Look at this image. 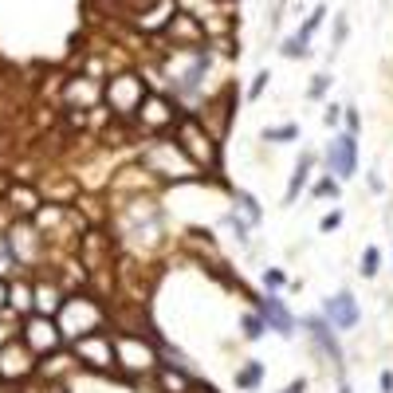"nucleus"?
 Returning a JSON list of instances; mask_svg holds the SVG:
<instances>
[{"label": "nucleus", "mask_w": 393, "mask_h": 393, "mask_svg": "<svg viewBox=\"0 0 393 393\" xmlns=\"http://www.w3.org/2000/svg\"><path fill=\"white\" fill-rule=\"evenodd\" d=\"M220 228H228V232H232V240H236L240 248H248V244H252V232H255V228L248 225V220H244L240 213H236V208H228V213L220 216Z\"/></svg>", "instance_id": "obj_20"}, {"label": "nucleus", "mask_w": 393, "mask_h": 393, "mask_svg": "<svg viewBox=\"0 0 393 393\" xmlns=\"http://www.w3.org/2000/svg\"><path fill=\"white\" fill-rule=\"evenodd\" d=\"M55 326L63 334V342H75V338L95 331H110V307L91 287H79V291H67L63 307L55 311Z\"/></svg>", "instance_id": "obj_3"}, {"label": "nucleus", "mask_w": 393, "mask_h": 393, "mask_svg": "<svg viewBox=\"0 0 393 393\" xmlns=\"http://www.w3.org/2000/svg\"><path fill=\"white\" fill-rule=\"evenodd\" d=\"M196 393H216L213 385H205V382H196Z\"/></svg>", "instance_id": "obj_38"}, {"label": "nucleus", "mask_w": 393, "mask_h": 393, "mask_svg": "<svg viewBox=\"0 0 393 393\" xmlns=\"http://www.w3.org/2000/svg\"><path fill=\"white\" fill-rule=\"evenodd\" d=\"M378 385H382V393H393V370H382V378H378Z\"/></svg>", "instance_id": "obj_36"}, {"label": "nucleus", "mask_w": 393, "mask_h": 393, "mask_svg": "<svg viewBox=\"0 0 393 393\" xmlns=\"http://www.w3.org/2000/svg\"><path fill=\"white\" fill-rule=\"evenodd\" d=\"M323 20H326V4H314V8H311V16H307L303 24H299V32H295V39L311 48V39H314V32L323 28Z\"/></svg>", "instance_id": "obj_21"}, {"label": "nucleus", "mask_w": 393, "mask_h": 393, "mask_svg": "<svg viewBox=\"0 0 393 393\" xmlns=\"http://www.w3.org/2000/svg\"><path fill=\"white\" fill-rule=\"evenodd\" d=\"M110 338H114V366L118 378L126 385L149 382L154 370L161 366V354H157V338L149 331H138V326H110Z\"/></svg>", "instance_id": "obj_1"}, {"label": "nucleus", "mask_w": 393, "mask_h": 393, "mask_svg": "<svg viewBox=\"0 0 393 393\" xmlns=\"http://www.w3.org/2000/svg\"><path fill=\"white\" fill-rule=\"evenodd\" d=\"M267 83H272V71H267V67H260V71L252 75V87H248V102H255V98L264 95V91H267Z\"/></svg>", "instance_id": "obj_28"}, {"label": "nucleus", "mask_w": 393, "mask_h": 393, "mask_svg": "<svg viewBox=\"0 0 393 393\" xmlns=\"http://www.w3.org/2000/svg\"><path fill=\"white\" fill-rule=\"evenodd\" d=\"M32 311H36V284L24 279V275H12L8 279V314L28 319Z\"/></svg>", "instance_id": "obj_15"}, {"label": "nucleus", "mask_w": 393, "mask_h": 393, "mask_svg": "<svg viewBox=\"0 0 393 393\" xmlns=\"http://www.w3.org/2000/svg\"><path fill=\"white\" fill-rule=\"evenodd\" d=\"M323 173L338 177V181H350L358 173V138L346 130H334V138L323 149Z\"/></svg>", "instance_id": "obj_11"}, {"label": "nucleus", "mask_w": 393, "mask_h": 393, "mask_svg": "<svg viewBox=\"0 0 393 393\" xmlns=\"http://www.w3.org/2000/svg\"><path fill=\"white\" fill-rule=\"evenodd\" d=\"M232 382H236V389H260V382H264V362H260V358H244Z\"/></svg>", "instance_id": "obj_19"}, {"label": "nucleus", "mask_w": 393, "mask_h": 393, "mask_svg": "<svg viewBox=\"0 0 393 393\" xmlns=\"http://www.w3.org/2000/svg\"><path fill=\"white\" fill-rule=\"evenodd\" d=\"M138 166L154 177V185H181V181H201V169L185 157V149L173 142V134L142 138Z\"/></svg>", "instance_id": "obj_2"}, {"label": "nucleus", "mask_w": 393, "mask_h": 393, "mask_svg": "<svg viewBox=\"0 0 393 393\" xmlns=\"http://www.w3.org/2000/svg\"><path fill=\"white\" fill-rule=\"evenodd\" d=\"M67 350H71V358H75L79 370L102 373V378H118V366H114V338H110V331L83 334V338L67 342Z\"/></svg>", "instance_id": "obj_6"}, {"label": "nucleus", "mask_w": 393, "mask_h": 393, "mask_svg": "<svg viewBox=\"0 0 393 393\" xmlns=\"http://www.w3.org/2000/svg\"><path fill=\"white\" fill-rule=\"evenodd\" d=\"M346 36H350V20H346L342 12H338V20H334V36H331V59H334V51H338V48L346 44Z\"/></svg>", "instance_id": "obj_27"}, {"label": "nucleus", "mask_w": 393, "mask_h": 393, "mask_svg": "<svg viewBox=\"0 0 393 393\" xmlns=\"http://www.w3.org/2000/svg\"><path fill=\"white\" fill-rule=\"evenodd\" d=\"M303 334H307V342H311L314 350H319L326 362L334 366V373H338V378H346V350H342V342H338V331L326 323L323 311L303 314Z\"/></svg>", "instance_id": "obj_8"}, {"label": "nucleus", "mask_w": 393, "mask_h": 393, "mask_svg": "<svg viewBox=\"0 0 393 393\" xmlns=\"http://www.w3.org/2000/svg\"><path fill=\"white\" fill-rule=\"evenodd\" d=\"M260 138H264V142H295V138H299V126H295V122H284V126H267Z\"/></svg>", "instance_id": "obj_25"}, {"label": "nucleus", "mask_w": 393, "mask_h": 393, "mask_svg": "<svg viewBox=\"0 0 393 393\" xmlns=\"http://www.w3.org/2000/svg\"><path fill=\"white\" fill-rule=\"evenodd\" d=\"M378 272H382V252L373 244H366L362 255H358V275H362V279H373Z\"/></svg>", "instance_id": "obj_23"}, {"label": "nucleus", "mask_w": 393, "mask_h": 393, "mask_svg": "<svg viewBox=\"0 0 393 393\" xmlns=\"http://www.w3.org/2000/svg\"><path fill=\"white\" fill-rule=\"evenodd\" d=\"M255 303V311L264 314L267 331H275L279 338H295V331H299V319L291 314V307L284 303V295L279 291H264V295H248Z\"/></svg>", "instance_id": "obj_12"}, {"label": "nucleus", "mask_w": 393, "mask_h": 393, "mask_svg": "<svg viewBox=\"0 0 393 393\" xmlns=\"http://www.w3.org/2000/svg\"><path fill=\"white\" fill-rule=\"evenodd\" d=\"M20 342L28 346L36 358H51V354H59L67 346L51 314H28V319H20Z\"/></svg>", "instance_id": "obj_9"}, {"label": "nucleus", "mask_w": 393, "mask_h": 393, "mask_svg": "<svg viewBox=\"0 0 393 393\" xmlns=\"http://www.w3.org/2000/svg\"><path fill=\"white\" fill-rule=\"evenodd\" d=\"M240 334H244L248 342H260V338H264V334H267L264 314L255 311V307H252V311H244V314H240Z\"/></svg>", "instance_id": "obj_22"}, {"label": "nucleus", "mask_w": 393, "mask_h": 393, "mask_svg": "<svg viewBox=\"0 0 393 393\" xmlns=\"http://www.w3.org/2000/svg\"><path fill=\"white\" fill-rule=\"evenodd\" d=\"M342 122H346V134L358 138V130H362V114H358V107H342Z\"/></svg>", "instance_id": "obj_33"}, {"label": "nucleus", "mask_w": 393, "mask_h": 393, "mask_svg": "<svg viewBox=\"0 0 393 393\" xmlns=\"http://www.w3.org/2000/svg\"><path fill=\"white\" fill-rule=\"evenodd\" d=\"M181 114H185V110L177 107L166 91H149L146 102H142V110L134 114L130 126H134L142 138H157V134H169V130L177 126V118H181Z\"/></svg>", "instance_id": "obj_7"}, {"label": "nucleus", "mask_w": 393, "mask_h": 393, "mask_svg": "<svg viewBox=\"0 0 393 393\" xmlns=\"http://www.w3.org/2000/svg\"><path fill=\"white\" fill-rule=\"evenodd\" d=\"M314 161H319V157H314L311 149H307V154H299V161H295V169H291V181H287L284 205H295V201H299V193L311 185V169H314Z\"/></svg>", "instance_id": "obj_16"}, {"label": "nucleus", "mask_w": 393, "mask_h": 393, "mask_svg": "<svg viewBox=\"0 0 393 393\" xmlns=\"http://www.w3.org/2000/svg\"><path fill=\"white\" fill-rule=\"evenodd\" d=\"M323 314H326V323L334 326L338 334H350L358 331V323H362V307H358V299H354V291H334L323 299Z\"/></svg>", "instance_id": "obj_13"}, {"label": "nucleus", "mask_w": 393, "mask_h": 393, "mask_svg": "<svg viewBox=\"0 0 393 393\" xmlns=\"http://www.w3.org/2000/svg\"><path fill=\"white\" fill-rule=\"evenodd\" d=\"M36 370H39V358L20 342V334L0 346V385H24L36 378Z\"/></svg>", "instance_id": "obj_10"}, {"label": "nucleus", "mask_w": 393, "mask_h": 393, "mask_svg": "<svg viewBox=\"0 0 393 393\" xmlns=\"http://www.w3.org/2000/svg\"><path fill=\"white\" fill-rule=\"evenodd\" d=\"M83 98V110L87 107H98L102 102V83H95V79H71L67 83V102H79Z\"/></svg>", "instance_id": "obj_17"}, {"label": "nucleus", "mask_w": 393, "mask_h": 393, "mask_svg": "<svg viewBox=\"0 0 393 393\" xmlns=\"http://www.w3.org/2000/svg\"><path fill=\"white\" fill-rule=\"evenodd\" d=\"M342 208H331V213H323V220H319V232H338L342 228Z\"/></svg>", "instance_id": "obj_30"}, {"label": "nucleus", "mask_w": 393, "mask_h": 393, "mask_svg": "<svg viewBox=\"0 0 393 393\" xmlns=\"http://www.w3.org/2000/svg\"><path fill=\"white\" fill-rule=\"evenodd\" d=\"M331 83H334V79L326 75V71H323V75H314V79H311V87H307V98H323L326 91H331Z\"/></svg>", "instance_id": "obj_32"}, {"label": "nucleus", "mask_w": 393, "mask_h": 393, "mask_svg": "<svg viewBox=\"0 0 393 393\" xmlns=\"http://www.w3.org/2000/svg\"><path fill=\"white\" fill-rule=\"evenodd\" d=\"M260 284H264V291H284V287H287V272H284V267H264V272H260Z\"/></svg>", "instance_id": "obj_26"}, {"label": "nucleus", "mask_w": 393, "mask_h": 393, "mask_svg": "<svg viewBox=\"0 0 393 393\" xmlns=\"http://www.w3.org/2000/svg\"><path fill=\"white\" fill-rule=\"evenodd\" d=\"M146 95H149V83L138 71H118V75H110L102 83V102L114 114V122H134V114L142 110Z\"/></svg>", "instance_id": "obj_5"}, {"label": "nucleus", "mask_w": 393, "mask_h": 393, "mask_svg": "<svg viewBox=\"0 0 393 393\" xmlns=\"http://www.w3.org/2000/svg\"><path fill=\"white\" fill-rule=\"evenodd\" d=\"M169 134H173V142L185 149V157L201 169V173H205V169L220 173V142L208 134V126L196 114H181V118H177V126L169 130Z\"/></svg>", "instance_id": "obj_4"}, {"label": "nucleus", "mask_w": 393, "mask_h": 393, "mask_svg": "<svg viewBox=\"0 0 393 393\" xmlns=\"http://www.w3.org/2000/svg\"><path fill=\"white\" fill-rule=\"evenodd\" d=\"M279 393H307V378H295V382H287Z\"/></svg>", "instance_id": "obj_34"}, {"label": "nucleus", "mask_w": 393, "mask_h": 393, "mask_svg": "<svg viewBox=\"0 0 393 393\" xmlns=\"http://www.w3.org/2000/svg\"><path fill=\"white\" fill-rule=\"evenodd\" d=\"M32 284H36V311L32 314H51V319H55V311L63 307V299H67L63 284H59L55 275H39Z\"/></svg>", "instance_id": "obj_14"}, {"label": "nucleus", "mask_w": 393, "mask_h": 393, "mask_svg": "<svg viewBox=\"0 0 393 393\" xmlns=\"http://www.w3.org/2000/svg\"><path fill=\"white\" fill-rule=\"evenodd\" d=\"M338 393H354V389H350V382H346V378H338Z\"/></svg>", "instance_id": "obj_37"}, {"label": "nucleus", "mask_w": 393, "mask_h": 393, "mask_svg": "<svg viewBox=\"0 0 393 393\" xmlns=\"http://www.w3.org/2000/svg\"><path fill=\"white\" fill-rule=\"evenodd\" d=\"M279 55H284V59H303V55H311V48H307V44H299L295 36H287L284 44H279Z\"/></svg>", "instance_id": "obj_29"}, {"label": "nucleus", "mask_w": 393, "mask_h": 393, "mask_svg": "<svg viewBox=\"0 0 393 393\" xmlns=\"http://www.w3.org/2000/svg\"><path fill=\"white\" fill-rule=\"evenodd\" d=\"M8 311V279H4V275H0V314Z\"/></svg>", "instance_id": "obj_35"}, {"label": "nucleus", "mask_w": 393, "mask_h": 393, "mask_svg": "<svg viewBox=\"0 0 393 393\" xmlns=\"http://www.w3.org/2000/svg\"><path fill=\"white\" fill-rule=\"evenodd\" d=\"M323 126L326 130H338V126H342V107H338V102H326V107H323Z\"/></svg>", "instance_id": "obj_31"}, {"label": "nucleus", "mask_w": 393, "mask_h": 393, "mask_svg": "<svg viewBox=\"0 0 393 393\" xmlns=\"http://www.w3.org/2000/svg\"><path fill=\"white\" fill-rule=\"evenodd\" d=\"M232 208L244 216L252 228L264 225V205H260V201H255V193H248V189H232Z\"/></svg>", "instance_id": "obj_18"}, {"label": "nucleus", "mask_w": 393, "mask_h": 393, "mask_svg": "<svg viewBox=\"0 0 393 393\" xmlns=\"http://www.w3.org/2000/svg\"><path fill=\"white\" fill-rule=\"evenodd\" d=\"M338 193H342V181H338V177H331V173H323L311 185V196H319V201H326V196H334V201H338Z\"/></svg>", "instance_id": "obj_24"}]
</instances>
